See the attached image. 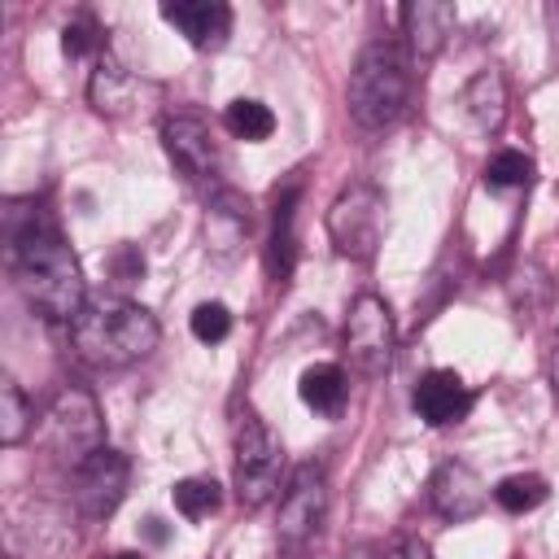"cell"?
I'll use <instances>...</instances> for the list:
<instances>
[{
    "instance_id": "obj_1",
    "label": "cell",
    "mask_w": 559,
    "mask_h": 559,
    "mask_svg": "<svg viewBox=\"0 0 559 559\" xmlns=\"http://www.w3.org/2000/svg\"><path fill=\"white\" fill-rule=\"evenodd\" d=\"M4 223H9V266L17 275L26 306L48 323H74L79 310L87 306V284L61 231L35 210L22 214V205H9Z\"/></svg>"
},
{
    "instance_id": "obj_2",
    "label": "cell",
    "mask_w": 559,
    "mask_h": 559,
    "mask_svg": "<svg viewBox=\"0 0 559 559\" xmlns=\"http://www.w3.org/2000/svg\"><path fill=\"white\" fill-rule=\"evenodd\" d=\"M157 319L127 297H96L70 323V345L92 367H127L157 349Z\"/></svg>"
},
{
    "instance_id": "obj_3",
    "label": "cell",
    "mask_w": 559,
    "mask_h": 559,
    "mask_svg": "<svg viewBox=\"0 0 559 559\" xmlns=\"http://www.w3.org/2000/svg\"><path fill=\"white\" fill-rule=\"evenodd\" d=\"M349 118L362 131L393 127L411 105V57L397 39H371L349 70Z\"/></svg>"
},
{
    "instance_id": "obj_4",
    "label": "cell",
    "mask_w": 559,
    "mask_h": 559,
    "mask_svg": "<svg viewBox=\"0 0 559 559\" xmlns=\"http://www.w3.org/2000/svg\"><path fill=\"white\" fill-rule=\"evenodd\" d=\"M280 480H284V445L253 411H245L236 424V498L245 507H262L280 493Z\"/></svg>"
},
{
    "instance_id": "obj_5",
    "label": "cell",
    "mask_w": 559,
    "mask_h": 559,
    "mask_svg": "<svg viewBox=\"0 0 559 559\" xmlns=\"http://www.w3.org/2000/svg\"><path fill=\"white\" fill-rule=\"evenodd\" d=\"M328 236L345 258L371 262L384 236V192L367 179L341 188V197L328 210Z\"/></svg>"
},
{
    "instance_id": "obj_6",
    "label": "cell",
    "mask_w": 559,
    "mask_h": 559,
    "mask_svg": "<svg viewBox=\"0 0 559 559\" xmlns=\"http://www.w3.org/2000/svg\"><path fill=\"white\" fill-rule=\"evenodd\" d=\"M44 441L70 467H79L87 454H96L105 445V419H100L96 397L87 389H79V384L61 389L52 397L48 415H44Z\"/></svg>"
},
{
    "instance_id": "obj_7",
    "label": "cell",
    "mask_w": 559,
    "mask_h": 559,
    "mask_svg": "<svg viewBox=\"0 0 559 559\" xmlns=\"http://www.w3.org/2000/svg\"><path fill=\"white\" fill-rule=\"evenodd\" d=\"M393 349H397V332H393V314L384 306V297L376 293H358L349 314H345V358L362 380H380L393 367Z\"/></svg>"
},
{
    "instance_id": "obj_8",
    "label": "cell",
    "mask_w": 559,
    "mask_h": 559,
    "mask_svg": "<svg viewBox=\"0 0 559 559\" xmlns=\"http://www.w3.org/2000/svg\"><path fill=\"white\" fill-rule=\"evenodd\" d=\"M328 520V472L319 463L297 467V476L288 480L284 498H280V515H275V537L284 550H301L319 537Z\"/></svg>"
},
{
    "instance_id": "obj_9",
    "label": "cell",
    "mask_w": 559,
    "mask_h": 559,
    "mask_svg": "<svg viewBox=\"0 0 559 559\" xmlns=\"http://www.w3.org/2000/svg\"><path fill=\"white\" fill-rule=\"evenodd\" d=\"M127 480H131V463L127 454L100 445L96 454H87L79 467H74V502L83 515L92 520H105L118 511L122 493H127Z\"/></svg>"
},
{
    "instance_id": "obj_10",
    "label": "cell",
    "mask_w": 559,
    "mask_h": 559,
    "mask_svg": "<svg viewBox=\"0 0 559 559\" xmlns=\"http://www.w3.org/2000/svg\"><path fill=\"white\" fill-rule=\"evenodd\" d=\"M162 144L170 153V162L188 175V179H210L218 170V144L210 135V127L192 114H175L162 122Z\"/></svg>"
},
{
    "instance_id": "obj_11",
    "label": "cell",
    "mask_w": 559,
    "mask_h": 559,
    "mask_svg": "<svg viewBox=\"0 0 559 559\" xmlns=\"http://www.w3.org/2000/svg\"><path fill=\"white\" fill-rule=\"evenodd\" d=\"M411 406H415V415H419L424 424L445 428V424H459V419L472 411V389L463 384L459 371L432 367V371L419 376V384H415V393H411Z\"/></svg>"
},
{
    "instance_id": "obj_12",
    "label": "cell",
    "mask_w": 559,
    "mask_h": 559,
    "mask_svg": "<svg viewBox=\"0 0 559 559\" xmlns=\"http://www.w3.org/2000/svg\"><path fill=\"white\" fill-rule=\"evenodd\" d=\"M428 498H432V507H437V515H445V520H472V515H480L485 511V480L467 467V463H459V459H450V463H441L437 472H432V480H428Z\"/></svg>"
},
{
    "instance_id": "obj_13",
    "label": "cell",
    "mask_w": 559,
    "mask_h": 559,
    "mask_svg": "<svg viewBox=\"0 0 559 559\" xmlns=\"http://www.w3.org/2000/svg\"><path fill=\"white\" fill-rule=\"evenodd\" d=\"M162 17L192 48H223L231 35V9L223 0H175V4H162Z\"/></svg>"
},
{
    "instance_id": "obj_14",
    "label": "cell",
    "mask_w": 559,
    "mask_h": 559,
    "mask_svg": "<svg viewBox=\"0 0 559 559\" xmlns=\"http://www.w3.org/2000/svg\"><path fill=\"white\" fill-rule=\"evenodd\" d=\"M454 4L450 0H411L402 4V31H406V48L415 61H428L441 52V44L454 31Z\"/></svg>"
},
{
    "instance_id": "obj_15",
    "label": "cell",
    "mask_w": 559,
    "mask_h": 559,
    "mask_svg": "<svg viewBox=\"0 0 559 559\" xmlns=\"http://www.w3.org/2000/svg\"><path fill=\"white\" fill-rule=\"evenodd\" d=\"M297 197H301V183L297 179L284 192H275L271 240H266V271H271L275 284H288L293 262H297Z\"/></svg>"
},
{
    "instance_id": "obj_16",
    "label": "cell",
    "mask_w": 559,
    "mask_h": 559,
    "mask_svg": "<svg viewBox=\"0 0 559 559\" xmlns=\"http://www.w3.org/2000/svg\"><path fill=\"white\" fill-rule=\"evenodd\" d=\"M463 109H467V118L480 131H498L507 122V79L493 66L489 70H476L463 83Z\"/></svg>"
},
{
    "instance_id": "obj_17",
    "label": "cell",
    "mask_w": 559,
    "mask_h": 559,
    "mask_svg": "<svg viewBox=\"0 0 559 559\" xmlns=\"http://www.w3.org/2000/svg\"><path fill=\"white\" fill-rule=\"evenodd\" d=\"M249 231V201L236 188H218L210 197V214H205V236L214 240V249H236Z\"/></svg>"
},
{
    "instance_id": "obj_18",
    "label": "cell",
    "mask_w": 559,
    "mask_h": 559,
    "mask_svg": "<svg viewBox=\"0 0 559 559\" xmlns=\"http://www.w3.org/2000/svg\"><path fill=\"white\" fill-rule=\"evenodd\" d=\"M297 393L314 415H341V406H345V371L336 362H314V367L301 371Z\"/></svg>"
},
{
    "instance_id": "obj_19",
    "label": "cell",
    "mask_w": 559,
    "mask_h": 559,
    "mask_svg": "<svg viewBox=\"0 0 559 559\" xmlns=\"http://www.w3.org/2000/svg\"><path fill=\"white\" fill-rule=\"evenodd\" d=\"M127 92H131L127 70H122L109 52H100V57H96V70H92V83H87L92 105H96L100 114H118V109L127 105Z\"/></svg>"
},
{
    "instance_id": "obj_20",
    "label": "cell",
    "mask_w": 559,
    "mask_h": 559,
    "mask_svg": "<svg viewBox=\"0 0 559 559\" xmlns=\"http://www.w3.org/2000/svg\"><path fill=\"white\" fill-rule=\"evenodd\" d=\"M223 127H227L236 140L258 144V140H266V135L275 131V114H271L262 100H253V96H236V100L223 109Z\"/></svg>"
},
{
    "instance_id": "obj_21",
    "label": "cell",
    "mask_w": 559,
    "mask_h": 559,
    "mask_svg": "<svg viewBox=\"0 0 559 559\" xmlns=\"http://www.w3.org/2000/svg\"><path fill=\"white\" fill-rule=\"evenodd\" d=\"M170 502H175V511H179L183 520H210V515L223 507V489H218V480H210V476H188V480H179V485L170 489Z\"/></svg>"
},
{
    "instance_id": "obj_22",
    "label": "cell",
    "mask_w": 559,
    "mask_h": 559,
    "mask_svg": "<svg viewBox=\"0 0 559 559\" xmlns=\"http://www.w3.org/2000/svg\"><path fill=\"white\" fill-rule=\"evenodd\" d=\"M546 480L542 476H533V472H515V476H507V480H498V489H493V498H498V507L502 511H511V515H524V511H533V507H542L546 502Z\"/></svg>"
},
{
    "instance_id": "obj_23",
    "label": "cell",
    "mask_w": 559,
    "mask_h": 559,
    "mask_svg": "<svg viewBox=\"0 0 559 559\" xmlns=\"http://www.w3.org/2000/svg\"><path fill=\"white\" fill-rule=\"evenodd\" d=\"M26 428H31V402L17 389V380L4 376L0 380V441L4 445H17L26 437Z\"/></svg>"
},
{
    "instance_id": "obj_24",
    "label": "cell",
    "mask_w": 559,
    "mask_h": 559,
    "mask_svg": "<svg viewBox=\"0 0 559 559\" xmlns=\"http://www.w3.org/2000/svg\"><path fill=\"white\" fill-rule=\"evenodd\" d=\"M528 179H533V157L520 153V148H502V153H493L489 166H485V188H493V192L524 188Z\"/></svg>"
},
{
    "instance_id": "obj_25",
    "label": "cell",
    "mask_w": 559,
    "mask_h": 559,
    "mask_svg": "<svg viewBox=\"0 0 559 559\" xmlns=\"http://www.w3.org/2000/svg\"><path fill=\"white\" fill-rule=\"evenodd\" d=\"M188 328H192V336H197L201 345H218V341H227V332H231V314H227L223 301H201V306L188 314Z\"/></svg>"
},
{
    "instance_id": "obj_26",
    "label": "cell",
    "mask_w": 559,
    "mask_h": 559,
    "mask_svg": "<svg viewBox=\"0 0 559 559\" xmlns=\"http://www.w3.org/2000/svg\"><path fill=\"white\" fill-rule=\"evenodd\" d=\"M100 26H96V17H87V13H79L66 31H61V48L70 52V57H87V52H100Z\"/></svg>"
},
{
    "instance_id": "obj_27",
    "label": "cell",
    "mask_w": 559,
    "mask_h": 559,
    "mask_svg": "<svg viewBox=\"0 0 559 559\" xmlns=\"http://www.w3.org/2000/svg\"><path fill=\"white\" fill-rule=\"evenodd\" d=\"M389 559H432V550H428L419 537H411V542H397V546L389 550Z\"/></svg>"
},
{
    "instance_id": "obj_28",
    "label": "cell",
    "mask_w": 559,
    "mask_h": 559,
    "mask_svg": "<svg viewBox=\"0 0 559 559\" xmlns=\"http://www.w3.org/2000/svg\"><path fill=\"white\" fill-rule=\"evenodd\" d=\"M550 384H555V397H559V349L550 354Z\"/></svg>"
},
{
    "instance_id": "obj_29",
    "label": "cell",
    "mask_w": 559,
    "mask_h": 559,
    "mask_svg": "<svg viewBox=\"0 0 559 559\" xmlns=\"http://www.w3.org/2000/svg\"><path fill=\"white\" fill-rule=\"evenodd\" d=\"M109 559H144V555H135V550H122V555H109Z\"/></svg>"
}]
</instances>
